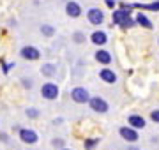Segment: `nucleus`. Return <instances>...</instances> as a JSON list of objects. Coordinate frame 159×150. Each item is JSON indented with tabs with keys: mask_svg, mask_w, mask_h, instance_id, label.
<instances>
[{
	"mask_svg": "<svg viewBox=\"0 0 159 150\" xmlns=\"http://www.w3.org/2000/svg\"><path fill=\"white\" fill-rule=\"evenodd\" d=\"M71 97H73L74 103H78V104H85L90 101V95H89V90L83 87H76L73 88V92H71Z\"/></svg>",
	"mask_w": 159,
	"mask_h": 150,
	"instance_id": "nucleus-1",
	"label": "nucleus"
},
{
	"mask_svg": "<svg viewBox=\"0 0 159 150\" xmlns=\"http://www.w3.org/2000/svg\"><path fill=\"white\" fill-rule=\"evenodd\" d=\"M41 94H43V97H44V99H48V101H53V99L58 97V87L55 85V83L48 81V83H44V85H43V88H41Z\"/></svg>",
	"mask_w": 159,
	"mask_h": 150,
	"instance_id": "nucleus-2",
	"label": "nucleus"
},
{
	"mask_svg": "<svg viewBox=\"0 0 159 150\" xmlns=\"http://www.w3.org/2000/svg\"><path fill=\"white\" fill-rule=\"evenodd\" d=\"M89 104H90V110L97 111V113H106V111L110 110L108 103H106L102 97H99V95H96V97H90Z\"/></svg>",
	"mask_w": 159,
	"mask_h": 150,
	"instance_id": "nucleus-3",
	"label": "nucleus"
},
{
	"mask_svg": "<svg viewBox=\"0 0 159 150\" xmlns=\"http://www.w3.org/2000/svg\"><path fill=\"white\" fill-rule=\"evenodd\" d=\"M129 9H131L129 6H124L122 9H117V11H113V14H111L113 23H115V25H122L125 20H129V14H131Z\"/></svg>",
	"mask_w": 159,
	"mask_h": 150,
	"instance_id": "nucleus-4",
	"label": "nucleus"
},
{
	"mask_svg": "<svg viewBox=\"0 0 159 150\" xmlns=\"http://www.w3.org/2000/svg\"><path fill=\"white\" fill-rule=\"evenodd\" d=\"M20 139L27 145H34V143H37L39 136H37V133L34 129H20Z\"/></svg>",
	"mask_w": 159,
	"mask_h": 150,
	"instance_id": "nucleus-5",
	"label": "nucleus"
},
{
	"mask_svg": "<svg viewBox=\"0 0 159 150\" xmlns=\"http://www.w3.org/2000/svg\"><path fill=\"white\" fill-rule=\"evenodd\" d=\"M120 136H122V139H125L127 143H134V141H138V131L136 129H133V127L125 126V127H120Z\"/></svg>",
	"mask_w": 159,
	"mask_h": 150,
	"instance_id": "nucleus-6",
	"label": "nucleus"
},
{
	"mask_svg": "<svg viewBox=\"0 0 159 150\" xmlns=\"http://www.w3.org/2000/svg\"><path fill=\"white\" fill-rule=\"evenodd\" d=\"M87 18H89V21L92 25H101L104 21V12L101 9H97V7H92L87 11Z\"/></svg>",
	"mask_w": 159,
	"mask_h": 150,
	"instance_id": "nucleus-7",
	"label": "nucleus"
},
{
	"mask_svg": "<svg viewBox=\"0 0 159 150\" xmlns=\"http://www.w3.org/2000/svg\"><path fill=\"white\" fill-rule=\"evenodd\" d=\"M21 57L27 58V60H37V58L41 57V53H39V50L34 48V46H25L21 50Z\"/></svg>",
	"mask_w": 159,
	"mask_h": 150,
	"instance_id": "nucleus-8",
	"label": "nucleus"
},
{
	"mask_svg": "<svg viewBox=\"0 0 159 150\" xmlns=\"http://www.w3.org/2000/svg\"><path fill=\"white\" fill-rule=\"evenodd\" d=\"M99 78H101L104 83H110V85L117 81V74H115L111 69H108V67H104V69L99 71Z\"/></svg>",
	"mask_w": 159,
	"mask_h": 150,
	"instance_id": "nucleus-9",
	"label": "nucleus"
},
{
	"mask_svg": "<svg viewBox=\"0 0 159 150\" xmlns=\"http://www.w3.org/2000/svg\"><path fill=\"white\" fill-rule=\"evenodd\" d=\"M127 124H129V127H133V129H143L145 127V118H143L142 115H131L129 118H127Z\"/></svg>",
	"mask_w": 159,
	"mask_h": 150,
	"instance_id": "nucleus-10",
	"label": "nucleus"
},
{
	"mask_svg": "<svg viewBox=\"0 0 159 150\" xmlns=\"http://www.w3.org/2000/svg\"><path fill=\"white\" fill-rule=\"evenodd\" d=\"M90 41L94 44H97V46H102V44H106L108 37H106V34H104L102 30H96V32L90 35Z\"/></svg>",
	"mask_w": 159,
	"mask_h": 150,
	"instance_id": "nucleus-11",
	"label": "nucleus"
},
{
	"mask_svg": "<svg viewBox=\"0 0 159 150\" xmlns=\"http://www.w3.org/2000/svg\"><path fill=\"white\" fill-rule=\"evenodd\" d=\"M66 12H67L71 18H78L80 14H81V7H80V4H76V2H67Z\"/></svg>",
	"mask_w": 159,
	"mask_h": 150,
	"instance_id": "nucleus-12",
	"label": "nucleus"
},
{
	"mask_svg": "<svg viewBox=\"0 0 159 150\" xmlns=\"http://www.w3.org/2000/svg\"><path fill=\"white\" fill-rule=\"evenodd\" d=\"M96 60L99 64L108 65V64L111 62V55H110V51H106V50H99V51L96 53Z\"/></svg>",
	"mask_w": 159,
	"mask_h": 150,
	"instance_id": "nucleus-13",
	"label": "nucleus"
},
{
	"mask_svg": "<svg viewBox=\"0 0 159 150\" xmlns=\"http://www.w3.org/2000/svg\"><path fill=\"white\" fill-rule=\"evenodd\" d=\"M129 7H138L142 11H159V2H154V4H134V6Z\"/></svg>",
	"mask_w": 159,
	"mask_h": 150,
	"instance_id": "nucleus-14",
	"label": "nucleus"
},
{
	"mask_svg": "<svg viewBox=\"0 0 159 150\" xmlns=\"http://www.w3.org/2000/svg\"><path fill=\"white\" fill-rule=\"evenodd\" d=\"M136 23L138 25H142V27H145V29H152V23H150V20H148L143 12H138V16H136Z\"/></svg>",
	"mask_w": 159,
	"mask_h": 150,
	"instance_id": "nucleus-15",
	"label": "nucleus"
},
{
	"mask_svg": "<svg viewBox=\"0 0 159 150\" xmlns=\"http://www.w3.org/2000/svg\"><path fill=\"white\" fill-rule=\"evenodd\" d=\"M83 145H85V148H87V150H92L94 147H96V145H99V138H87Z\"/></svg>",
	"mask_w": 159,
	"mask_h": 150,
	"instance_id": "nucleus-16",
	"label": "nucleus"
},
{
	"mask_svg": "<svg viewBox=\"0 0 159 150\" xmlns=\"http://www.w3.org/2000/svg\"><path fill=\"white\" fill-rule=\"evenodd\" d=\"M41 71H43V74H46V76H53L55 73H57V69H55L51 64H46V65H43V69H41Z\"/></svg>",
	"mask_w": 159,
	"mask_h": 150,
	"instance_id": "nucleus-17",
	"label": "nucleus"
},
{
	"mask_svg": "<svg viewBox=\"0 0 159 150\" xmlns=\"http://www.w3.org/2000/svg\"><path fill=\"white\" fill-rule=\"evenodd\" d=\"M41 32H43L44 35H48V37H50V35L55 34V29H53L51 25H43V27H41Z\"/></svg>",
	"mask_w": 159,
	"mask_h": 150,
	"instance_id": "nucleus-18",
	"label": "nucleus"
},
{
	"mask_svg": "<svg viewBox=\"0 0 159 150\" xmlns=\"http://www.w3.org/2000/svg\"><path fill=\"white\" fill-rule=\"evenodd\" d=\"M27 117H30V118H37V117H39V111L35 110V108H29V110H27Z\"/></svg>",
	"mask_w": 159,
	"mask_h": 150,
	"instance_id": "nucleus-19",
	"label": "nucleus"
},
{
	"mask_svg": "<svg viewBox=\"0 0 159 150\" xmlns=\"http://www.w3.org/2000/svg\"><path fill=\"white\" fill-rule=\"evenodd\" d=\"M73 37H74V42H83L85 41V34H81V32H76Z\"/></svg>",
	"mask_w": 159,
	"mask_h": 150,
	"instance_id": "nucleus-20",
	"label": "nucleus"
},
{
	"mask_svg": "<svg viewBox=\"0 0 159 150\" xmlns=\"http://www.w3.org/2000/svg\"><path fill=\"white\" fill-rule=\"evenodd\" d=\"M150 118H152V122L159 124V110H154L152 113H150Z\"/></svg>",
	"mask_w": 159,
	"mask_h": 150,
	"instance_id": "nucleus-21",
	"label": "nucleus"
},
{
	"mask_svg": "<svg viewBox=\"0 0 159 150\" xmlns=\"http://www.w3.org/2000/svg\"><path fill=\"white\" fill-rule=\"evenodd\" d=\"M51 145H53V147H57V148H60V150H62V147H64V141H62V139H53V141H51Z\"/></svg>",
	"mask_w": 159,
	"mask_h": 150,
	"instance_id": "nucleus-22",
	"label": "nucleus"
},
{
	"mask_svg": "<svg viewBox=\"0 0 159 150\" xmlns=\"http://www.w3.org/2000/svg\"><path fill=\"white\" fill-rule=\"evenodd\" d=\"M133 25H134V20H125L124 23H122V27H124V29H127V27H133Z\"/></svg>",
	"mask_w": 159,
	"mask_h": 150,
	"instance_id": "nucleus-23",
	"label": "nucleus"
},
{
	"mask_svg": "<svg viewBox=\"0 0 159 150\" xmlns=\"http://www.w3.org/2000/svg\"><path fill=\"white\" fill-rule=\"evenodd\" d=\"M104 2H106V6H108L110 9H113L115 4H117V0H104Z\"/></svg>",
	"mask_w": 159,
	"mask_h": 150,
	"instance_id": "nucleus-24",
	"label": "nucleus"
},
{
	"mask_svg": "<svg viewBox=\"0 0 159 150\" xmlns=\"http://www.w3.org/2000/svg\"><path fill=\"white\" fill-rule=\"evenodd\" d=\"M11 67H14V64H6V65H4V73H9Z\"/></svg>",
	"mask_w": 159,
	"mask_h": 150,
	"instance_id": "nucleus-25",
	"label": "nucleus"
},
{
	"mask_svg": "<svg viewBox=\"0 0 159 150\" xmlns=\"http://www.w3.org/2000/svg\"><path fill=\"white\" fill-rule=\"evenodd\" d=\"M7 139H9V138H7V134H6V133H0V141H4V143H6Z\"/></svg>",
	"mask_w": 159,
	"mask_h": 150,
	"instance_id": "nucleus-26",
	"label": "nucleus"
},
{
	"mask_svg": "<svg viewBox=\"0 0 159 150\" xmlns=\"http://www.w3.org/2000/svg\"><path fill=\"white\" fill-rule=\"evenodd\" d=\"M23 85H25V87H32V81H30V80H23Z\"/></svg>",
	"mask_w": 159,
	"mask_h": 150,
	"instance_id": "nucleus-27",
	"label": "nucleus"
},
{
	"mask_svg": "<svg viewBox=\"0 0 159 150\" xmlns=\"http://www.w3.org/2000/svg\"><path fill=\"white\" fill-rule=\"evenodd\" d=\"M62 150H71V148H62Z\"/></svg>",
	"mask_w": 159,
	"mask_h": 150,
	"instance_id": "nucleus-28",
	"label": "nucleus"
}]
</instances>
